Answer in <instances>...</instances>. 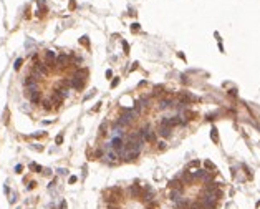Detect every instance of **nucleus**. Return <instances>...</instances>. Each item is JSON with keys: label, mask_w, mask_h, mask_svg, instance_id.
Segmentation results:
<instances>
[{"label": "nucleus", "mask_w": 260, "mask_h": 209, "mask_svg": "<svg viewBox=\"0 0 260 209\" xmlns=\"http://www.w3.org/2000/svg\"><path fill=\"white\" fill-rule=\"evenodd\" d=\"M25 96L30 100V103L33 105H38V103H42V93L38 88H25Z\"/></svg>", "instance_id": "obj_1"}, {"label": "nucleus", "mask_w": 260, "mask_h": 209, "mask_svg": "<svg viewBox=\"0 0 260 209\" xmlns=\"http://www.w3.org/2000/svg\"><path fill=\"white\" fill-rule=\"evenodd\" d=\"M70 58H71V55H66V53L58 55V56H56V60H55V66H58V68H61V70L68 68V66L71 65Z\"/></svg>", "instance_id": "obj_2"}, {"label": "nucleus", "mask_w": 260, "mask_h": 209, "mask_svg": "<svg viewBox=\"0 0 260 209\" xmlns=\"http://www.w3.org/2000/svg\"><path fill=\"white\" fill-rule=\"evenodd\" d=\"M55 60H56L55 51H51V50H47V51H45V65L48 66V70L56 68V66H55Z\"/></svg>", "instance_id": "obj_3"}, {"label": "nucleus", "mask_w": 260, "mask_h": 209, "mask_svg": "<svg viewBox=\"0 0 260 209\" xmlns=\"http://www.w3.org/2000/svg\"><path fill=\"white\" fill-rule=\"evenodd\" d=\"M131 123H133V121H131L129 118H126L124 115H121L119 118L116 120V123H114V128H121V130H124V128H129Z\"/></svg>", "instance_id": "obj_4"}, {"label": "nucleus", "mask_w": 260, "mask_h": 209, "mask_svg": "<svg viewBox=\"0 0 260 209\" xmlns=\"http://www.w3.org/2000/svg\"><path fill=\"white\" fill-rule=\"evenodd\" d=\"M129 194H131V198H134V199L138 198V199H139L141 196H143V188H141L139 184H136V183H134V184L129 188Z\"/></svg>", "instance_id": "obj_5"}, {"label": "nucleus", "mask_w": 260, "mask_h": 209, "mask_svg": "<svg viewBox=\"0 0 260 209\" xmlns=\"http://www.w3.org/2000/svg\"><path fill=\"white\" fill-rule=\"evenodd\" d=\"M85 83H86V81L75 78V76H71V78H70V88H73V90H83L85 88Z\"/></svg>", "instance_id": "obj_6"}, {"label": "nucleus", "mask_w": 260, "mask_h": 209, "mask_svg": "<svg viewBox=\"0 0 260 209\" xmlns=\"http://www.w3.org/2000/svg\"><path fill=\"white\" fill-rule=\"evenodd\" d=\"M37 81H38V80L35 78V76L27 75L25 80H23V85H25V88H37Z\"/></svg>", "instance_id": "obj_7"}, {"label": "nucleus", "mask_w": 260, "mask_h": 209, "mask_svg": "<svg viewBox=\"0 0 260 209\" xmlns=\"http://www.w3.org/2000/svg\"><path fill=\"white\" fill-rule=\"evenodd\" d=\"M75 78L78 80H83V81H86V76H88V68H76L73 73Z\"/></svg>", "instance_id": "obj_8"}, {"label": "nucleus", "mask_w": 260, "mask_h": 209, "mask_svg": "<svg viewBox=\"0 0 260 209\" xmlns=\"http://www.w3.org/2000/svg\"><path fill=\"white\" fill-rule=\"evenodd\" d=\"M139 153H141V151H128V153L124 154V161H128V163L136 161L138 156H139Z\"/></svg>", "instance_id": "obj_9"}, {"label": "nucleus", "mask_w": 260, "mask_h": 209, "mask_svg": "<svg viewBox=\"0 0 260 209\" xmlns=\"http://www.w3.org/2000/svg\"><path fill=\"white\" fill-rule=\"evenodd\" d=\"M181 196H182V191L179 189H172L171 194H169V199L172 201V203H177V201H181Z\"/></svg>", "instance_id": "obj_10"}, {"label": "nucleus", "mask_w": 260, "mask_h": 209, "mask_svg": "<svg viewBox=\"0 0 260 209\" xmlns=\"http://www.w3.org/2000/svg\"><path fill=\"white\" fill-rule=\"evenodd\" d=\"M172 105H174V101H172L171 98H164V100L159 101V108H161V110H167V108H171Z\"/></svg>", "instance_id": "obj_11"}, {"label": "nucleus", "mask_w": 260, "mask_h": 209, "mask_svg": "<svg viewBox=\"0 0 260 209\" xmlns=\"http://www.w3.org/2000/svg\"><path fill=\"white\" fill-rule=\"evenodd\" d=\"M171 130L172 128H169V126H159L158 133L161 136H164V138H169V136H171Z\"/></svg>", "instance_id": "obj_12"}, {"label": "nucleus", "mask_w": 260, "mask_h": 209, "mask_svg": "<svg viewBox=\"0 0 260 209\" xmlns=\"http://www.w3.org/2000/svg\"><path fill=\"white\" fill-rule=\"evenodd\" d=\"M143 139H144V143H154V141H156V133L149 130L148 133L144 135V138H143Z\"/></svg>", "instance_id": "obj_13"}, {"label": "nucleus", "mask_w": 260, "mask_h": 209, "mask_svg": "<svg viewBox=\"0 0 260 209\" xmlns=\"http://www.w3.org/2000/svg\"><path fill=\"white\" fill-rule=\"evenodd\" d=\"M169 188H171V189L182 191V181H181V179H172V181L169 183Z\"/></svg>", "instance_id": "obj_14"}, {"label": "nucleus", "mask_w": 260, "mask_h": 209, "mask_svg": "<svg viewBox=\"0 0 260 209\" xmlns=\"http://www.w3.org/2000/svg\"><path fill=\"white\" fill-rule=\"evenodd\" d=\"M106 158L109 159V163H118V154L114 153L113 149H109V151L106 153Z\"/></svg>", "instance_id": "obj_15"}, {"label": "nucleus", "mask_w": 260, "mask_h": 209, "mask_svg": "<svg viewBox=\"0 0 260 209\" xmlns=\"http://www.w3.org/2000/svg\"><path fill=\"white\" fill-rule=\"evenodd\" d=\"M30 169H33L35 173H43V168L40 164H37V163H30Z\"/></svg>", "instance_id": "obj_16"}, {"label": "nucleus", "mask_w": 260, "mask_h": 209, "mask_svg": "<svg viewBox=\"0 0 260 209\" xmlns=\"http://www.w3.org/2000/svg\"><path fill=\"white\" fill-rule=\"evenodd\" d=\"M106 130H108V121H103L101 126H99V131H101V135H106Z\"/></svg>", "instance_id": "obj_17"}, {"label": "nucleus", "mask_w": 260, "mask_h": 209, "mask_svg": "<svg viewBox=\"0 0 260 209\" xmlns=\"http://www.w3.org/2000/svg\"><path fill=\"white\" fill-rule=\"evenodd\" d=\"M210 138H212L215 143L219 141V135H217V130H215V128H212V131H210Z\"/></svg>", "instance_id": "obj_18"}, {"label": "nucleus", "mask_w": 260, "mask_h": 209, "mask_svg": "<svg viewBox=\"0 0 260 209\" xmlns=\"http://www.w3.org/2000/svg\"><path fill=\"white\" fill-rule=\"evenodd\" d=\"M42 105H43V108H45V110H51V106H50L51 101H50V100H43Z\"/></svg>", "instance_id": "obj_19"}, {"label": "nucleus", "mask_w": 260, "mask_h": 209, "mask_svg": "<svg viewBox=\"0 0 260 209\" xmlns=\"http://www.w3.org/2000/svg\"><path fill=\"white\" fill-rule=\"evenodd\" d=\"M80 43H81V45H85V46H90L88 37H81V38H80Z\"/></svg>", "instance_id": "obj_20"}, {"label": "nucleus", "mask_w": 260, "mask_h": 209, "mask_svg": "<svg viewBox=\"0 0 260 209\" xmlns=\"http://www.w3.org/2000/svg\"><path fill=\"white\" fill-rule=\"evenodd\" d=\"M22 63H23V60H22V58H17V61H15L13 68H15V70H20V66H22Z\"/></svg>", "instance_id": "obj_21"}, {"label": "nucleus", "mask_w": 260, "mask_h": 209, "mask_svg": "<svg viewBox=\"0 0 260 209\" xmlns=\"http://www.w3.org/2000/svg\"><path fill=\"white\" fill-rule=\"evenodd\" d=\"M93 156H94L93 159H96V158H101V156H103V151H101V149H96V151H94V154H93Z\"/></svg>", "instance_id": "obj_22"}, {"label": "nucleus", "mask_w": 260, "mask_h": 209, "mask_svg": "<svg viewBox=\"0 0 260 209\" xmlns=\"http://www.w3.org/2000/svg\"><path fill=\"white\" fill-rule=\"evenodd\" d=\"M55 143H56V144H61V143H63V135H58V136H56V138H55Z\"/></svg>", "instance_id": "obj_23"}, {"label": "nucleus", "mask_w": 260, "mask_h": 209, "mask_svg": "<svg viewBox=\"0 0 260 209\" xmlns=\"http://www.w3.org/2000/svg\"><path fill=\"white\" fill-rule=\"evenodd\" d=\"M204 164H205V168H207V169H215V166H214V164H212L210 161H205Z\"/></svg>", "instance_id": "obj_24"}, {"label": "nucleus", "mask_w": 260, "mask_h": 209, "mask_svg": "<svg viewBox=\"0 0 260 209\" xmlns=\"http://www.w3.org/2000/svg\"><path fill=\"white\" fill-rule=\"evenodd\" d=\"M118 83H119V78H114V80L111 81V88H116V86H118Z\"/></svg>", "instance_id": "obj_25"}, {"label": "nucleus", "mask_w": 260, "mask_h": 209, "mask_svg": "<svg viewBox=\"0 0 260 209\" xmlns=\"http://www.w3.org/2000/svg\"><path fill=\"white\" fill-rule=\"evenodd\" d=\"M35 186H37V183H35V181H30V183H28V186H27V189L30 191V189H33Z\"/></svg>", "instance_id": "obj_26"}, {"label": "nucleus", "mask_w": 260, "mask_h": 209, "mask_svg": "<svg viewBox=\"0 0 260 209\" xmlns=\"http://www.w3.org/2000/svg\"><path fill=\"white\" fill-rule=\"evenodd\" d=\"M76 181H78V178H76V176H70V179H68V183H70V184H75Z\"/></svg>", "instance_id": "obj_27"}, {"label": "nucleus", "mask_w": 260, "mask_h": 209, "mask_svg": "<svg viewBox=\"0 0 260 209\" xmlns=\"http://www.w3.org/2000/svg\"><path fill=\"white\" fill-rule=\"evenodd\" d=\"M23 171V166H22V164H17V166H15V173H22Z\"/></svg>", "instance_id": "obj_28"}, {"label": "nucleus", "mask_w": 260, "mask_h": 209, "mask_svg": "<svg viewBox=\"0 0 260 209\" xmlns=\"http://www.w3.org/2000/svg\"><path fill=\"white\" fill-rule=\"evenodd\" d=\"M106 78H108V80L113 78V71H111V70H106Z\"/></svg>", "instance_id": "obj_29"}, {"label": "nucleus", "mask_w": 260, "mask_h": 209, "mask_svg": "<svg viewBox=\"0 0 260 209\" xmlns=\"http://www.w3.org/2000/svg\"><path fill=\"white\" fill-rule=\"evenodd\" d=\"M123 46H124V53H129V45L126 42H123Z\"/></svg>", "instance_id": "obj_30"}, {"label": "nucleus", "mask_w": 260, "mask_h": 209, "mask_svg": "<svg viewBox=\"0 0 260 209\" xmlns=\"http://www.w3.org/2000/svg\"><path fill=\"white\" fill-rule=\"evenodd\" d=\"M131 30H133V32H138V30H139V23H134V25L131 27Z\"/></svg>", "instance_id": "obj_31"}, {"label": "nucleus", "mask_w": 260, "mask_h": 209, "mask_svg": "<svg viewBox=\"0 0 260 209\" xmlns=\"http://www.w3.org/2000/svg\"><path fill=\"white\" fill-rule=\"evenodd\" d=\"M108 209H119L118 204H108Z\"/></svg>", "instance_id": "obj_32"}, {"label": "nucleus", "mask_w": 260, "mask_h": 209, "mask_svg": "<svg viewBox=\"0 0 260 209\" xmlns=\"http://www.w3.org/2000/svg\"><path fill=\"white\" fill-rule=\"evenodd\" d=\"M43 136H45V133H35L33 138H43Z\"/></svg>", "instance_id": "obj_33"}, {"label": "nucleus", "mask_w": 260, "mask_h": 209, "mask_svg": "<svg viewBox=\"0 0 260 209\" xmlns=\"http://www.w3.org/2000/svg\"><path fill=\"white\" fill-rule=\"evenodd\" d=\"M15 201H17V194H12V198H10V203H12V204H13Z\"/></svg>", "instance_id": "obj_34"}, {"label": "nucleus", "mask_w": 260, "mask_h": 209, "mask_svg": "<svg viewBox=\"0 0 260 209\" xmlns=\"http://www.w3.org/2000/svg\"><path fill=\"white\" fill-rule=\"evenodd\" d=\"M159 149H166V143H164V141H161V143H159Z\"/></svg>", "instance_id": "obj_35"}, {"label": "nucleus", "mask_w": 260, "mask_h": 209, "mask_svg": "<svg viewBox=\"0 0 260 209\" xmlns=\"http://www.w3.org/2000/svg\"><path fill=\"white\" fill-rule=\"evenodd\" d=\"M66 173H68V171H66V169H63V168H61V169H58V174H66Z\"/></svg>", "instance_id": "obj_36"}, {"label": "nucleus", "mask_w": 260, "mask_h": 209, "mask_svg": "<svg viewBox=\"0 0 260 209\" xmlns=\"http://www.w3.org/2000/svg\"><path fill=\"white\" fill-rule=\"evenodd\" d=\"M99 108H101V103H98L96 106H94V108H93V111H98V110H99Z\"/></svg>", "instance_id": "obj_37"}, {"label": "nucleus", "mask_w": 260, "mask_h": 209, "mask_svg": "<svg viewBox=\"0 0 260 209\" xmlns=\"http://www.w3.org/2000/svg\"><path fill=\"white\" fill-rule=\"evenodd\" d=\"M32 148H33V149H37V151H42V149H43V148H42V146H35V144H33Z\"/></svg>", "instance_id": "obj_38"}, {"label": "nucleus", "mask_w": 260, "mask_h": 209, "mask_svg": "<svg viewBox=\"0 0 260 209\" xmlns=\"http://www.w3.org/2000/svg\"><path fill=\"white\" fill-rule=\"evenodd\" d=\"M51 174V169H45V176H50Z\"/></svg>", "instance_id": "obj_39"}, {"label": "nucleus", "mask_w": 260, "mask_h": 209, "mask_svg": "<svg viewBox=\"0 0 260 209\" xmlns=\"http://www.w3.org/2000/svg\"><path fill=\"white\" fill-rule=\"evenodd\" d=\"M75 5H76V4H75V0H71V2H70V9H75Z\"/></svg>", "instance_id": "obj_40"}, {"label": "nucleus", "mask_w": 260, "mask_h": 209, "mask_svg": "<svg viewBox=\"0 0 260 209\" xmlns=\"http://www.w3.org/2000/svg\"><path fill=\"white\" fill-rule=\"evenodd\" d=\"M61 209H66V203H65V201L61 203Z\"/></svg>", "instance_id": "obj_41"}, {"label": "nucleus", "mask_w": 260, "mask_h": 209, "mask_svg": "<svg viewBox=\"0 0 260 209\" xmlns=\"http://www.w3.org/2000/svg\"><path fill=\"white\" fill-rule=\"evenodd\" d=\"M257 206H260V201H259V203H257Z\"/></svg>", "instance_id": "obj_42"}, {"label": "nucleus", "mask_w": 260, "mask_h": 209, "mask_svg": "<svg viewBox=\"0 0 260 209\" xmlns=\"http://www.w3.org/2000/svg\"><path fill=\"white\" fill-rule=\"evenodd\" d=\"M146 209H148V208H146Z\"/></svg>", "instance_id": "obj_43"}]
</instances>
